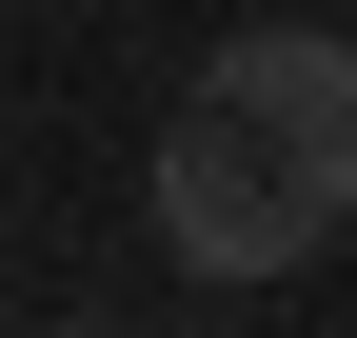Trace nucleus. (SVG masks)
<instances>
[{
  "mask_svg": "<svg viewBox=\"0 0 357 338\" xmlns=\"http://www.w3.org/2000/svg\"><path fill=\"white\" fill-rule=\"evenodd\" d=\"M357 219V40L258 20L199 60V100L159 119V239L199 279H298Z\"/></svg>",
  "mask_w": 357,
  "mask_h": 338,
  "instance_id": "1",
  "label": "nucleus"
},
{
  "mask_svg": "<svg viewBox=\"0 0 357 338\" xmlns=\"http://www.w3.org/2000/svg\"><path fill=\"white\" fill-rule=\"evenodd\" d=\"M40 338H60V318H40Z\"/></svg>",
  "mask_w": 357,
  "mask_h": 338,
  "instance_id": "2",
  "label": "nucleus"
}]
</instances>
